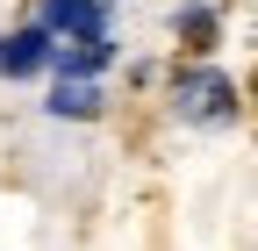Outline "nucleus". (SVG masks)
<instances>
[{
	"mask_svg": "<svg viewBox=\"0 0 258 251\" xmlns=\"http://www.w3.org/2000/svg\"><path fill=\"white\" fill-rule=\"evenodd\" d=\"M172 108H179V122L222 130V122H237V86L222 72H179L172 79Z\"/></svg>",
	"mask_w": 258,
	"mask_h": 251,
	"instance_id": "nucleus-1",
	"label": "nucleus"
},
{
	"mask_svg": "<svg viewBox=\"0 0 258 251\" xmlns=\"http://www.w3.org/2000/svg\"><path fill=\"white\" fill-rule=\"evenodd\" d=\"M0 72L8 79H36V72H57V29L50 22H29L0 43Z\"/></svg>",
	"mask_w": 258,
	"mask_h": 251,
	"instance_id": "nucleus-2",
	"label": "nucleus"
},
{
	"mask_svg": "<svg viewBox=\"0 0 258 251\" xmlns=\"http://www.w3.org/2000/svg\"><path fill=\"white\" fill-rule=\"evenodd\" d=\"M108 15L115 0H43L36 22H50L57 36H108Z\"/></svg>",
	"mask_w": 258,
	"mask_h": 251,
	"instance_id": "nucleus-3",
	"label": "nucleus"
},
{
	"mask_svg": "<svg viewBox=\"0 0 258 251\" xmlns=\"http://www.w3.org/2000/svg\"><path fill=\"white\" fill-rule=\"evenodd\" d=\"M108 65H115V43L108 36H64L57 43V72L64 79H101Z\"/></svg>",
	"mask_w": 258,
	"mask_h": 251,
	"instance_id": "nucleus-4",
	"label": "nucleus"
},
{
	"mask_svg": "<svg viewBox=\"0 0 258 251\" xmlns=\"http://www.w3.org/2000/svg\"><path fill=\"white\" fill-rule=\"evenodd\" d=\"M43 108H50V115H79V122H86V115H101V86H93V79H64V72H57V86H50V101H43Z\"/></svg>",
	"mask_w": 258,
	"mask_h": 251,
	"instance_id": "nucleus-5",
	"label": "nucleus"
},
{
	"mask_svg": "<svg viewBox=\"0 0 258 251\" xmlns=\"http://www.w3.org/2000/svg\"><path fill=\"white\" fill-rule=\"evenodd\" d=\"M179 36H186L194 50H208V36H215V15H208V8H179Z\"/></svg>",
	"mask_w": 258,
	"mask_h": 251,
	"instance_id": "nucleus-6",
	"label": "nucleus"
},
{
	"mask_svg": "<svg viewBox=\"0 0 258 251\" xmlns=\"http://www.w3.org/2000/svg\"><path fill=\"white\" fill-rule=\"evenodd\" d=\"M251 101H258V72H251Z\"/></svg>",
	"mask_w": 258,
	"mask_h": 251,
	"instance_id": "nucleus-7",
	"label": "nucleus"
}]
</instances>
